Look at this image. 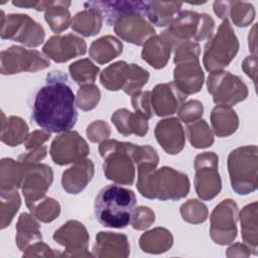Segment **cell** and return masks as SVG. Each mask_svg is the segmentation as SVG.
Listing matches in <instances>:
<instances>
[{
	"mask_svg": "<svg viewBox=\"0 0 258 258\" xmlns=\"http://www.w3.org/2000/svg\"><path fill=\"white\" fill-rule=\"evenodd\" d=\"M258 204L253 202L246 205L240 212L241 235L244 244H246L253 255H257L258 251V230H257Z\"/></svg>",
	"mask_w": 258,
	"mask_h": 258,
	"instance_id": "obj_29",
	"label": "cell"
},
{
	"mask_svg": "<svg viewBox=\"0 0 258 258\" xmlns=\"http://www.w3.org/2000/svg\"><path fill=\"white\" fill-rule=\"evenodd\" d=\"M208 92L217 105L232 107L248 97V87L240 77L228 71L211 72L207 79Z\"/></svg>",
	"mask_w": 258,
	"mask_h": 258,
	"instance_id": "obj_11",
	"label": "cell"
},
{
	"mask_svg": "<svg viewBox=\"0 0 258 258\" xmlns=\"http://www.w3.org/2000/svg\"><path fill=\"white\" fill-rule=\"evenodd\" d=\"M69 72L77 84L84 86L96 82L100 69L90 58H82L71 63Z\"/></svg>",
	"mask_w": 258,
	"mask_h": 258,
	"instance_id": "obj_40",
	"label": "cell"
},
{
	"mask_svg": "<svg viewBox=\"0 0 258 258\" xmlns=\"http://www.w3.org/2000/svg\"><path fill=\"white\" fill-rule=\"evenodd\" d=\"M137 145L131 142L106 139L99 145L103 157V171L107 179L119 184L131 185L136 173Z\"/></svg>",
	"mask_w": 258,
	"mask_h": 258,
	"instance_id": "obj_4",
	"label": "cell"
},
{
	"mask_svg": "<svg viewBox=\"0 0 258 258\" xmlns=\"http://www.w3.org/2000/svg\"><path fill=\"white\" fill-rule=\"evenodd\" d=\"M248 44H249V50L256 55V24L253 25L251 31L248 35Z\"/></svg>",
	"mask_w": 258,
	"mask_h": 258,
	"instance_id": "obj_54",
	"label": "cell"
},
{
	"mask_svg": "<svg viewBox=\"0 0 258 258\" xmlns=\"http://www.w3.org/2000/svg\"><path fill=\"white\" fill-rule=\"evenodd\" d=\"M135 205L136 196L133 190L109 184L103 187L95 199V217L104 227L125 228L131 222Z\"/></svg>",
	"mask_w": 258,
	"mask_h": 258,
	"instance_id": "obj_3",
	"label": "cell"
},
{
	"mask_svg": "<svg viewBox=\"0 0 258 258\" xmlns=\"http://www.w3.org/2000/svg\"><path fill=\"white\" fill-rule=\"evenodd\" d=\"M154 135L162 149L170 155L180 153L185 144V134L178 118L160 120L154 129Z\"/></svg>",
	"mask_w": 258,
	"mask_h": 258,
	"instance_id": "obj_21",
	"label": "cell"
},
{
	"mask_svg": "<svg viewBox=\"0 0 258 258\" xmlns=\"http://www.w3.org/2000/svg\"><path fill=\"white\" fill-rule=\"evenodd\" d=\"M123 52V43L113 35H104L94 40L89 48L90 57L99 64H105Z\"/></svg>",
	"mask_w": 258,
	"mask_h": 258,
	"instance_id": "obj_31",
	"label": "cell"
},
{
	"mask_svg": "<svg viewBox=\"0 0 258 258\" xmlns=\"http://www.w3.org/2000/svg\"><path fill=\"white\" fill-rule=\"evenodd\" d=\"M27 208L30 213L42 223H50L60 214V206L58 202L49 197H44Z\"/></svg>",
	"mask_w": 258,
	"mask_h": 258,
	"instance_id": "obj_41",
	"label": "cell"
},
{
	"mask_svg": "<svg viewBox=\"0 0 258 258\" xmlns=\"http://www.w3.org/2000/svg\"><path fill=\"white\" fill-rule=\"evenodd\" d=\"M95 172L94 162L91 159H83L66 169L61 175V186L70 195H78L83 191L92 180Z\"/></svg>",
	"mask_w": 258,
	"mask_h": 258,
	"instance_id": "obj_25",
	"label": "cell"
},
{
	"mask_svg": "<svg viewBox=\"0 0 258 258\" xmlns=\"http://www.w3.org/2000/svg\"><path fill=\"white\" fill-rule=\"evenodd\" d=\"M111 121L117 131L124 136L134 134L138 137H143L149 129L148 119L144 115L138 112H131L126 108L116 110L111 116Z\"/></svg>",
	"mask_w": 258,
	"mask_h": 258,
	"instance_id": "obj_27",
	"label": "cell"
},
{
	"mask_svg": "<svg viewBox=\"0 0 258 258\" xmlns=\"http://www.w3.org/2000/svg\"><path fill=\"white\" fill-rule=\"evenodd\" d=\"M243 72L252 79L255 87L257 82V56L252 54L247 56L242 62Z\"/></svg>",
	"mask_w": 258,
	"mask_h": 258,
	"instance_id": "obj_51",
	"label": "cell"
},
{
	"mask_svg": "<svg viewBox=\"0 0 258 258\" xmlns=\"http://www.w3.org/2000/svg\"><path fill=\"white\" fill-rule=\"evenodd\" d=\"M42 52L47 58L55 62H67L87 52V43L84 38L68 33L64 35H53L48 38L42 47Z\"/></svg>",
	"mask_w": 258,
	"mask_h": 258,
	"instance_id": "obj_19",
	"label": "cell"
},
{
	"mask_svg": "<svg viewBox=\"0 0 258 258\" xmlns=\"http://www.w3.org/2000/svg\"><path fill=\"white\" fill-rule=\"evenodd\" d=\"M210 119L213 131L218 137H229L239 127V117L229 106H215L211 112Z\"/></svg>",
	"mask_w": 258,
	"mask_h": 258,
	"instance_id": "obj_30",
	"label": "cell"
},
{
	"mask_svg": "<svg viewBox=\"0 0 258 258\" xmlns=\"http://www.w3.org/2000/svg\"><path fill=\"white\" fill-rule=\"evenodd\" d=\"M250 254V248L244 243H236L229 247L226 252L227 257H248Z\"/></svg>",
	"mask_w": 258,
	"mask_h": 258,
	"instance_id": "obj_53",
	"label": "cell"
},
{
	"mask_svg": "<svg viewBox=\"0 0 258 258\" xmlns=\"http://www.w3.org/2000/svg\"><path fill=\"white\" fill-rule=\"evenodd\" d=\"M26 163L12 158H2L0 161V188L17 189L21 187Z\"/></svg>",
	"mask_w": 258,
	"mask_h": 258,
	"instance_id": "obj_36",
	"label": "cell"
},
{
	"mask_svg": "<svg viewBox=\"0 0 258 258\" xmlns=\"http://www.w3.org/2000/svg\"><path fill=\"white\" fill-rule=\"evenodd\" d=\"M53 181V172L50 166L44 163H26L21 190L26 207L45 197Z\"/></svg>",
	"mask_w": 258,
	"mask_h": 258,
	"instance_id": "obj_17",
	"label": "cell"
},
{
	"mask_svg": "<svg viewBox=\"0 0 258 258\" xmlns=\"http://www.w3.org/2000/svg\"><path fill=\"white\" fill-rule=\"evenodd\" d=\"M137 170L136 187L145 199L178 201L189 192L188 176L172 167L157 168V163L146 162L139 164Z\"/></svg>",
	"mask_w": 258,
	"mask_h": 258,
	"instance_id": "obj_2",
	"label": "cell"
},
{
	"mask_svg": "<svg viewBox=\"0 0 258 258\" xmlns=\"http://www.w3.org/2000/svg\"><path fill=\"white\" fill-rule=\"evenodd\" d=\"M228 172L233 190L246 196L258 186V147L246 145L232 150L227 160Z\"/></svg>",
	"mask_w": 258,
	"mask_h": 258,
	"instance_id": "obj_6",
	"label": "cell"
},
{
	"mask_svg": "<svg viewBox=\"0 0 258 258\" xmlns=\"http://www.w3.org/2000/svg\"><path fill=\"white\" fill-rule=\"evenodd\" d=\"M84 5L100 11L107 25H113L118 17L126 13L139 12L146 16L148 1H89Z\"/></svg>",
	"mask_w": 258,
	"mask_h": 258,
	"instance_id": "obj_24",
	"label": "cell"
},
{
	"mask_svg": "<svg viewBox=\"0 0 258 258\" xmlns=\"http://www.w3.org/2000/svg\"><path fill=\"white\" fill-rule=\"evenodd\" d=\"M111 134L110 125L103 120H96L90 123L86 129V135L88 139L93 143L102 142L109 139Z\"/></svg>",
	"mask_w": 258,
	"mask_h": 258,
	"instance_id": "obj_46",
	"label": "cell"
},
{
	"mask_svg": "<svg viewBox=\"0 0 258 258\" xmlns=\"http://www.w3.org/2000/svg\"><path fill=\"white\" fill-rule=\"evenodd\" d=\"M172 43L167 36L162 34H154L149 37L143 44L141 50V58L155 70L163 69L170 57Z\"/></svg>",
	"mask_w": 258,
	"mask_h": 258,
	"instance_id": "obj_26",
	"label": "cell"
},
{
	"mask_svg": "<svg viewBox=\"0 0 258 258\" xmlns=\"http://www.w3.org/2000/svg\"><path fill=\"white\" fill-rule=\"evenodd\" d=\"M215 30L214 19L206 14L191 10L180 11L167 25L163 34L172 45L178 42H199L210 39Z\"/></svg>",
	"mask_w": 258,
	"mask_h": 258,
	"instance_id": "obj_7",
	"label": "cell"
},
{
	"mask_svg": "<svg viewBox=\"0 0 258 258\" xmlns=\"http://www.w3.org/2000/svg\"><path fill=\"white\" fill-rule=\"evenodd\" d=\"M23 257H55L60 256L56 252H54L48 245L45 243L38 241L32 245H30L23 253Z\"/></svg>",
	"mask_w": 258,
	"mask_h": 258,
	"instance_id": "obj_48",
	"label": "cell"
},
{
	"mask_svg": "<svg viewBox=\"0 0 258 258\" xmlns=\"http://www.w3.org/2000/svg\"><path fill=\"white\" fill-rule=\"evenodd\" d=\"M90 153L87 141L74 130H69L57 135L51 142L49 154L57 165L76 163L85 159Z\"/></svg>",
	"mask_w": 258,
	"mask_h": 258,
	"instance_id": "obj_15",
	"label": "cell"
},
{
	"mask_svg": "<svg viewBox=\"0 0 258 258\" xmlns=\"http://www.w3.org/2000/svg\"><path fill=\"white\" fill-rule=\"evenodd\" d=\"M49 66V59L36 49L12 45L0 53V72L4 76L37 72Z\"/></svg>",
	"mask_w": 258,
	"mask_h": 258,
	"instance_id": "obj_14",
	"label": "cell"
},
{
	"mask_svg": "<svg viewBox=\"0 0 258 258\" xmlns=\"http://www.w3.org/2000/svg\"><path fill=\"white\" fill-rule=\"evenodd\" d=\"M130 254V245L126 235L113 232H99L93 247V256L100 258H126Z\"/></svg>",
	"mask_w": 258,
	"mask_h": 258,
	"instance_id": "obj_22",
	"label": "cell"
},
{
	"mask_svg": "<svg viewBox=\"0 0 258 258\" xmlns=\"http://www.w3.org/2000/svg\"><path fill=\"white\" fill-rule=\"evenodd\" d=\"M115 33L122 39L135 45H143L145 41L155 34L153 25L145 14L130 12L121 15L113 24Z\"/></svg>",
	"mask_w": 258,
	"mask_h": 258,
	"instance_id": "obj_18",
	"label": "cell"
},
{
	"mask_svg": "<svg viewBox=\"0 0 258 258\" xmlns=\"http://www.w3.org/2000/svg\"><path fill=\"white\" fill-rule=\"evenodd\" d=\"M155 221L154 212L145 206H139L134 209L131 218V226L137 231L148 229Z\"/></svg>",
	"mask_w": 258,
	"mask_h": 258,
	"instance_id": "obj_45",
	"label": "cell"
},
{
	"mask_svg": "<svg viewBox=\"0 0 258 258\" xmlns=\"http://www.w3.org/2000/svg\"><path fill=\"white\" fill-rule=\"evenodd\" d=\"M103 15L100 11L92 7H85L72 19V28L79 34L90 37L97 35L103 25Z\"/></svg>",
	"mask_w": 258,
	"mask_h": 258,
	"instance_id": "obj_35",
	"label": "cell"
},
{
	"mask_svg": "<svg viewBox=\"0 0 258 258\" xmlns=\"http://www.w3.org/2000/svg\"><path fill=\"white\" fill-rule=\"evenodd\" d=\"M2 39H9L22 43L28 47L40 45L45 38L43 27L27 14L11 13L5 15L1 10V30Z\"/></svg>",
	"mask_w": 258,
	"mask_h": 258,
	"instance_id": "obj_10",
	"label": "cell"
},
{
	"mask_svg": "<svg viewBox=\"0 0 258 258\" xmlns=\"http://www.w3.org/2000/svg\"><path fill=\"white\" fill-rule=\"evenodd\" d=\"M180 215L183 221L198 225L206 222L209 216L207 206L197 199H190L180 206Z\"/></svg>",
	"mask_w": 258,
	"mask_h": 258,
	"instance_id": "obj_42",
	"label": "cell"
},
{
	"mask_svg": "<svg viewBox=\"0 0 258 258\" xmlns=\"http://www.w3.org/2000/svg\"><path fill=\"white\" fill-rule=\"evenodd\" d=\"M213 9L219 18L225 20L230 17L238 27L250 25L256 15L253 4L243 1H215Z\"/></svg>",
	"mask_w": 258,
	"mask_h": 258,
	"instance_id": "obj_23",
	"label": "cell"
},
{
	"mask_svg": "<svg viewBox=\"0 0 258 258\" xmlns=\"http://www.w3.org/2000/svg\"><path fill=\"white\" fill-rule=\"evenodd\" d=\"M182 4L177 1H148L146 18L158 27L167 26L180 12Z\"/></svg>",
	"mask_w": 258,
	"mask_h": 258,
	"instance_id": "obj_33",
	"label": "cell"
},
{
	"mask_svg": "<svg viewBox=\"0 0 258 258\" xmlns=\"http://www.w3.org/2000/svg\"><path fill=\"white\" fill-rule=\"evenodd\" d=\"M71 1H53L44 11V19L50 29L55 33L67 30L72 24V17L69 10Z\"/></svg>",
	"mask_w": 258,
	"mask_h": 258,
	"instance_id": "obj_37",
	"label": "cell"
},
{
	"mask_svg": "<svg viewBox=\"0 0 258 258\" xmlns=\"http://www.w3.org/2000/svg\"><path fill=\"white\" fill-rule=\"evenodd\" d=\"M186 135L190 145L198 149L208 148L215 141L212 129L203 119L186 124Z\"/></svg>",
	"mask_w": 258,
	"mask_h": 258,
	"instance_id": "obj_38",
	"label": "cell"
},
{
	"mask_svg": "<svg viewBox=\"0 0 258 258\" xmlns=\"http://www.w3.org/2000/svg\"><path fill=\"white\" fill-rule=\"evenodd\" d=\"M150 93L152 111L158 117L175 114L187 97L173 82L158 84Z\"/></svg>",
	"mask_w": 258,
	"mask_h": 258,
	"instance_id": "obj_20",
	"label": "cell"
},
{
	"mask_svg": "<svg viewBox=\"0 0 258 258\" xmlns=\"http://www.w3.org/2000/svg\"><path fill=\"white\" fill-rule=\"evenodd\" d=\"M28 131V125L22 118L18 116L6 117L2 112L0 138L3 143L11 147L18 146L24 143Z\"/></svg>",
	"mask_w": 258,
	"mask_h": 258,
	"instance_id": "obj_34",
	"label": "cell"
},
{
	"mask_svg": "<svg viewBox=\"0 0 258 258\" xmlns=\"http://www.w3.org/2000/svg\"><path fill=\"white\" fill-rule=\"evenodd\" d=\"M53 240L64 247L61 256L64 257H89L93 256L88 251L90 236L85 225L76 220L66 222L54 231Z\"/></svg>",
	"mask_w": 258,
	"mask_h": 258,
	"instance_id": "obj_16",
	"label": "cell"
},
{
	"mask_svg": "<svg viewBox=\"0 0 258 258\" xmlns=\"http://www.w3.org/2000/svg\"><path fill=\"white\" fill-rule=\"evenodd\" d=\"M67 81L68 77L62 72H50L46 76V84L34 98L31 119L51 133L72 130L78 120L76 97Z\"/></svg>",
	"mask_w": 258,
	"mask_h": 258,
	"instance_id": "obj_1",
	"label": "cell"
},
{
	"mask_svg": "<svg viewBox=\"0 0 258 258\" xmlns=\"http://www.w3.org/2000/svg\"><path fill=\"white\" fill-rule=\"evenodd\" d=\"M239 208L232 199L223 200L210 216V236L214 243L225 246L234 242L237 237Z\"/></svg>",
	"mask_w": 258,
	"mask_h": 258,
	"instance_id": "obj_13",
	"label": "cell"
},
{
	"mask_svg": "<svg viewBox=\"0 0 258 258\" xmlns=\"http://www.w3.org/2000/svg\"><path fill=\"white\" fill-rule=\"evenodd\" d=\"M218 166L219 157L215 152H202L195 158V188L202 201L213 200L222 189Z\"/></svg>",
	"mask_w": 258,
	"mask_h": 258,
	"instance_id": "obj_12",
	"label": "cell"
},
{
	"mask_svg": "<svg viewBox=\"0 0 258 258\" xmlns=\"http://www.w3.org/2000/svg\"><path fill=\"white\" fill-rule=\"evenodd\" d=\"M53 1H12L14 6L20 8H32L36 11H45Z\"/></svg>",
	"mask_w": 258,
	"mask_h": 258,
	"instance_id": "obj_52",
	"label": "cell"
},
{
	"mask_svg": "<svg viewBox=\"0 0 258 258\" xmlns=\"http://www.w3.org/2000/svg\"><path fill=\"white\" fill-rule=\"evenodd\" d=\"M0 204H1V229L8 227L21 205V198L17 189H1L0 188Z\"/></svg>",
	"mask_w": 258,
	"mask_h": 258,
	"instance_id": "obj_39",
	"label": "cell"
},
{
	"mask_svg": "<svg viewBox=\"0 0 258 258\" xmlns=\"http://www.w3.org/2000/svg\"><path fill=\"white\" fill-rule=\"evenodd\" d=\"M15 229V241L20 251H25L30 245L42 240L40 225L33 215L22 213L18 218Z\"/></svg>",
	"mask_w": 258,
	"mask_h": 258,
	"instance_id": "obj_28",
	"label": "cell"
},
{
	"mask_svg": "<svg viewBox=\"0 0 258 258\" xmlns=\"http://www.w3.org/2000/svg\"><path fill=\"white\" fill-rule=\"evenodd\" d=\"M100 99L101 92L96 85H84L77 92L76 105L82 111H91L97 107Z\"/></svg>",
	"mask_w": 258,
	"mask_h": 258,
	"instance_id": "obj_43",
	"label": "cell"
},
{
	"mask_svg": "<svg viewBox=\"0 0 258 258\" xmlns=\"http://www.w3.org/2000/svg\"><path fill=\"white\" fill-rule=\"evenodd\" d=\"M50 133L47 130L41 129V130H35L27 135L25 141H24V147L26 150H30L36 147L41 146L44 142H46L50 138Z\"/></svg>",
	"mask_w": 258,
	"mask_h": 258,
	"instance_id": "obj_49",
	"label": "cell"
},
{
	"mask_svg": "<svg viewBox=\"0 0 258 258\" xmlns=\"http://www.w3.org/2000/svg\"><path fill=\"white\" fill-rule=\"evenodd\" d=\"M47 153V147L45 145H41L39 147L27 150L26 152H23L19 155L18 160L24 163H38L40 160H42Z\"/></svg>",
	"mask_w": 258,
	"mask_h": 258,
	"instance_id": "obj_50",
	"label": "cell"
},
{
	"mask_svg": "<svg viewBox=\"0 0 258 258\" xmlns=\"http://www.w3.org/2000/svg\"><path fill=\"white\" fill-rule=\"evenodd\" d=\"M204 114L203 103L199 100H189L183 103L177 110V116L179 121L188 124L198 121Z\"/></svg>",
	"mask_w": 258,
	"mask_h": 258,
	"instance_id": "obj_44",
	"label": "cell"
},
{
	"mask_svg": "<svg viewBox=\"0 0 258 258\" xmlns=\"http://www.w3.org/2000/svg\"><path fill=\"white\" fill-rule=\"evenodd\" d=\"M131 104L135 112L144 115L148 120L153 116L150 91H140L132 95Z\"/></svg>",
	"mask_w": 258,
	"mask_h": 258,
	"instance_id": "obj_47",
	"label": "cell"
},
{
	"mask_svg": "<svg viewBox=\"0 0 258 258\" xmlns=\"http://www.w3.org/2000/svg\"><path fill=\"white\" fill-rule=\"evenodd\" d=\"M174 51L173 83L185 95L199 93L205 82V74L200 63L201 46L198 42L184 41L172 45Z\"/></svg>",
	"mask_w": 258,
	"mask_h": 258,
	"instance_id": "obj_5",
	"label": "cell"
},
{
	"mask_svg": "<svg viewBox=\"0 0 258 258\" xmlns=\"http://www.w3.org/2000/svg\"><path fill=\"white\" fill-rule=\"evenodd\" d=\"M173 245V236L169 230L157 227L145 232L139 238V247L145 253L161 254Z\"/></svg>",
	"mask_w": 258,
	"mask_h": 258,
	"instance_id": "obj_32",
	"label": "cell"
},
{
	"mask_svg": "<svg viewBox=\"0 0 258 258\" xmlns=\"http://www.w3.org/2000/svg\"><path fill=\"white\" fill-rule=\"evenodd\" d=\"M239 39L229 21L225 19L217 32L205 45L203 63L208 72L221 71L228 67L239 51Z\"/></svg>",
	"mask_w": 258,
	"mask_h": 258,
	"instance_id": "obj_8",
	"label": "cell"
},
{
	"mask_svg": "<svg viewBox=\"0 0 258 258\" xmlns=\"http://www.w3.org/2000/svg\"><path fill=\"white\" fill-rule=\"evenodd\" d=\"M147 70L136 63L118 60L105 68L100 74L101 85L108 91L122 90L127 95H134L141 91L149 80Z\"/></svg>",
	"mask_w": 258,
	"mask_h": 258,
	"instance_id": "obj_9",
	"label": "cell"
}]
</instances>
